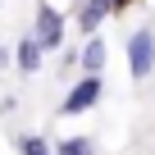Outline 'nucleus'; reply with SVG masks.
Here are the masks:
<instances>
[{
	"mask_svg": "<svg viewBox=\"0 0 155 155\" xmlns=\"http://www.w3.org/2000/svg\"><path fill=\"white\" fill-rule=\"evenodd\" d=\"M55 155H96V141L91 137H64L55 146Z\"/></svg>",
	"mask_w": 155,
	"mask_h": 155,
	"instance_id": "7",
	"label": "nucleus"
},
{
	"mask_svg": "<svg viewBox=\"0 0 155 155\" xmlns=\"http://www.w3.org/2000/svg\"><path fill=\"white\" fill-rule=\"evenodd\" d=\"M105 14H114V0H87L82 14H78V23H82V32H96L105 23Z\"/></svg>",
	"mask_w": 155,
	"mask_h": 155,
	"instance_id": "5",
	"label": "nucleus"
},
{
	"mask_svg": "<svg viewBox=\"0 0 155 155\" xmlns=\"http://www.w3.org/2000/svg\"><path fill=\"white\" fill-rule=\"evenodd\" d=\"M32 37H37V41L46 46V50H55V46L64 41V18H59V14H55L50 5H46V9L37 14V32H32Z\"/></svg>",
	"mask_w": 155,
	"mask_h": 155,
	"instance_id": "3",
	"label": "nucleus"
},
{
	"mask_svg": "<svg viewBox=\"0 0 155 155\" xmlns=\"http://www.w3.org/2000/svg\"><path fill=\"white\" fill-rule=\"evenodd\" d=\"M128 73H132V82H146L155 73V32L150 28L128 37Z\"/></svg>",
	"mask_w": 155,
	"mask_h": 155,
	"instance_id": "1",
	"label": "nucleus"
},
{
	"mask_svg": "<svg viewBox=\"0 0 155 155\" xmlns=\"http://www.w3.org/2000/svg\"><path fill=\"white\" fill-rule=\"evenodd\" d=\"M41 50H46V46H41L37 37H23V41L14 46V64H18L23 73H37V68H41Z\"/></svg>",
	"mask_w": 155,
	"mask_h": 155,
	"instance_id": "4",
	"label": "nucleus"
},
{
	"mask_svg": "<svg viewBox=\"0 0 155 155\" xmlns=\"http://www.w3.org/2000/svg\"><path fill=\"white\" fill-rule=\"evenodd\" d=\"M128 5H132V0H114V9H128Z\"/></svg>",
	"mask_w": 155,
	"mask_h": 155,
	"instance_id": "9",
	"label": "nucleus"
},
{
	"mask_svg": "<svg viewBox=\"0 0 155 155\" xmlns=\"http://www.w3.org/2000/svg\"><path fill=\"white\" fill-rule=\"evenodd\" d=\"M18 155H55V146L46 137H37V132H23L18 137Z\"/></svg>",
	"mask_w": 155,
	"mask_h": 155,
	"instance_id": "8",
	"label": "nucleus"
},
{
	"mask_svg": "<svg viewBox=\"0 0 155 155\" xmlns=\"http://www.w3.org/2000/svg\"><path fill=\"white\" fill-rule=\"evenodd\" d=\"M82 68H87V73H101V68H105V41H101L96 32H91V41L82 46Z\"/></svg>",
	"mask_w": 155,
	"mask_h": 155,
	"instance_id": "6",
	"label": "nucleus"
},
{
	"mask_svg": "<svg viewBox=\"0 0 155 155\" xmlns=\"http://www.w3.org/2000/svg\"><path fill=\"white\" fill-rule=\"evenodd\" d=\"M101 91H105V82H101V73H87L82 82H78L68 96H64V105H59V114H82V110H91L96 101H101Z\"/></svg>",
	"mask_w": 155,
	"mask_h": 155,
	"instance_id": "2",
	"label": "nucleus"
}]
</instances>
